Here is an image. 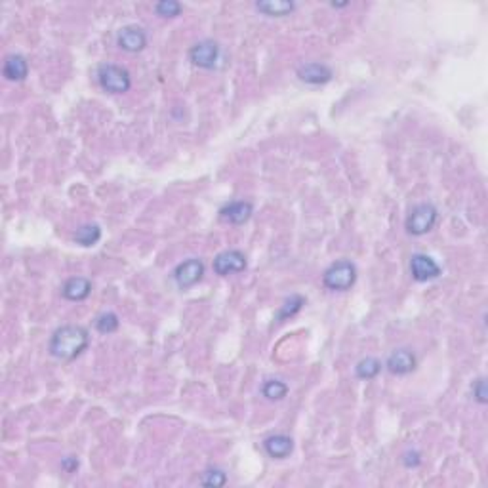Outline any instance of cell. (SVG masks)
<instances>
[{"label":"cell","instance_id":"obj_1","mask_svg":"<svg viewBox=\"0 0 488 488\" xmlns=\"http://www.w3.org/2000/svg\"><path fill=\"white\" fill-rule=\"evenodd\" d=\"M88 343H90V336L86 328L78 326V324H65L52 334L48 351L50 355L56 359L73 361L88 347Z\"/></svg>","mask_w":488,"mask_h":488},{"label":"cell","instance_id":"obj_2","mask_svg":"<svg viewBox=\"0 0 488 488\" xmlns=\"http://www.w3.org/2000/svg\"><path fill=\"white\" fill-rule=\"evenodd\" d=\"M357 280V267L355 264H351L347 259H340L328 267L324 275H322V282L328 290L334 292H345L351 286L355 285Z\"/></svg>","mask_w":488,"mask_h":488},{"label":"cell","instance_id":"obj_3","mask_svg":"<svg viewBox=\"0 0 488 488\" xmlns=\"http://www.w3.org/2000/svg\"><path fill=\"white\" fill-rule=\"evenodd\" d=\"M98 80L99 86L105 92H109V94H126V92L132 88L130 73L124 67L115 65V63H105V65L99 67Z\"/></svg>","mask_w":488,"mask_h":488},{"label":"cell","instance_id":"obj_4","mask_svg":"<svg viewBox=\"0 0 488 488\" xmlns=\"http://www.w3.org/2000/svg\"><path fill=\"white\" fill-rule=\"evenodd\" d=\"M439 212L431 203H419L410 210L406 217V231L414 237H422L435 227Z\"/></svg>","mask_w":488,"mask_h":488},{"label":"cell","instance_id":"obj_5","mask_svg":"<svg viewBox=\"0 0 488 488\" xmlns=\"http://www.w3.org/2000/svg\"><path fill=\"white\" fill-rule=\"evenodd\" d=\"M203 275H204L203 259L189 258L175 267L174 280H175V285L185 290V288H191V286H195L196 282H201Z\"/></svg>","mask_w":488,"mask_h":488},{"label":"cell","instance_id":"obj_6","mask_svg":"<svg viewBox=\"0 0 488 488\" xmlns=\"http://www.w3.org/2000/svg\"><path fill=\"white\" fill-rule=\"evenodd\" d=\"M189 59L193 65L201 69H214L217 59H220V46L214 41L196 42L193 48L189 50Z\"/></svg>","mask_w":488,"mask_h":488},{"label":"cell","instance_id":"obj_7","mask_svg":"<svg viewBox=\"0 0 488 488\" xmlns=\"http://www.w3.org/2000/svg\"><path fill=\"white\" fill-rule=\"evenodd\" d=\"M410 275L418 282H427L439 277L440 265L427 254H414L410 258Z\"/></svg>","mask_w":488,"mask_h":488},{"label":"cell","instance_id":"obj_8","mask_svg":"<svg viewBox=\"0 0 488 488\" xmlns=\"http://www.w3.org/2000/svg\"><path fill=\"white\" fill-rule=\"evenodd\" d=\"M244 269H246V256L241 250H225L217 254L214 259V273L220 277H227Z\"/></svg>","mask_w":488,"mask_h":488},{"label":"cell","instance_id":"obj_9","mask_svg":"<svg viewBox=\"0 0 488 488\" xmlns=\"http://www.w3.org/2000/svg\"><path fill=\"white\" fill-rule=\"evenodd\" d=\"M117 44L120 50H124L128 54H138L147 46V35L145 31L138 25H128V27L120 29L119 36H117Z\"/></svg>","mask_w":488,"mask_h":488},{"label":"cell","instance_id":"obj_10","mask_svg":"<svg viewBox=\"0 0 488 488\" xmlns=\"http://www.w3.org/2000/svg\"><path fill=\"white\" fill-rule=\"evenodd\" d=\"M252 214H254V204L250 201H235L220 210V220L231 225H243L250 220Z\"/></svg>","mask_w":488,"mask_h":488},{"label":"cell","instance_id":"obj_11","mask_svg":"<svg viewBox=\"0 0 488 488\" xmlns=\"http://www.w3.org/2000/svg\"><path fill=\"white\" fill-rule=\"evenodd\" d=\"M385 366L395 376H406L416 368V357H414L410 349H397V351L391 353Z\"/></svg>","mask_w":488,"mask_h":488},{"label":"cell","instance_id":"obj_12","mask_svg":"<svg viewBox=\"0 0 488 488\" xmlns=\"http://www.w3.org/2000/svg\"><path fill=\"white\" fill-rule=\"evenodd\" d=\"M298 77L300 80L307 84H326L332 80V69L324 65V63H303L300 69H298Z\"/></svg>","mask_w":488,"mask_h":488},{"label":"cell","instance_id":"obj_13","mask_svg":"<svg viewBox=\"0 0 488 488\" xmlns=\"http://www.w3.org/2000/svg\"><path fill=\"white\" fill-rule=\"evenodd\" d=\"M90 294L92 282L86 277H71L62 288V296L69 301H84Z\"/></svg>","mask_w":488,"mask_h":488},{"label":"cell","instance_id":"obj_14","mask_svg":"<svg viewBox=\"0 0 488 488\" xmlns=\"http://www.w3.org/2000/svg\"><path fill=\"white\" fill-rule=\"evenodd\" d=\"M265 452L269 454L275 460H285L294 450V440L288 435H271L264 440Z\"/></svg>","mask_w":488,"mask_h":488},{"label":"cell","instance_id":"obj_15","mask_svg":"<svg viewBox=\"0 0 488 488\" xmlns=\"http://www.w3.org/2000/svg\"><path fill=\"white\" fill-rule=\"evenodd\" d=\"M2 73L8 80L12 82H21L25 80V77L29 75V63L27 59L20 54H12L4 59V67H2Z\"/></svg>","mask_w":488,"mask_h":488},{"label":"cell","instance_id":"obj_16","mask_svg":"<svg viewBox=\"0 0 488 488\" xmlns=\"http://www.w3.org/2000/svg\"><path fill=\"white\" fill-rule=\"evenodd\" d=\"M294 8H296V4L288 2V0H259V2H256V10L264 15H269V17H285V15L292 14Z\"/></svg>","mask_w":488,"mask_h":488},{"label":"cell","instance_id":"obj_17","mask_svg":"<svg viewBox=\"0 0 488 488\" xmlns=\"http://www.w3.org/2000/svg\"><path fill=\"white\" fill-rule=\"evenodd\" d=\"M73 238H75V243L80 244V246H94V244H98L99 238H101V229H99V225L96 224L80 225Z\"/></svg>","mask_w":488,"mask_h":488},{"label":"cell","instance_id":"obj_18","mask_svg":"<svg viewBox=\"0 0 488 488\" xmlns=\"http://www.w3.org/2000/svg\"><path fill=\"white\" fill-rule=\"evenodd\" d=\"M380 372H382V363L376 357H366L363 361H359V364L355 366L357 378H361V380H374Z\"/></svg>","mask_w":488,"mask_h":488},{"label":"cell","instance_id":"obj_19","mask_svg":"<svg viewBox=\"0 0 488 488\" xmlns=\"http://www.w3.org/2000/svg\"><path fill=\"white\" fill-rule=\"evenodd\" d=\"M261 393L267 401H282L288 393V385L280 380H267L261 385Z\"/></svg>","mask_w":488,"mask_h":488},{"label":"cell","instance_id":"obj_20","mask_svg":"<svg viewBox=\"0 0 488 488\" xmlns=\"http://www.w3.org/2000/svg\"><path fill=\"white\" fill-rule=\"evenodd\" d=\"M119 326H120L119 317H117L115 313H111V311L99 315L98 319H96V330L101 332V334H113V332H117V330H119Z\"/></svg>","mask_w":488,"mask_h":488},{"label":"cell","instance_id":"obj_21","mask_svg":"<svg viewBox=\"0 0 488 488\" xmlns=\"http://www.w3.org/2000/svg\"><path fill=\"white\" fill-rule=\"evenodd\" d=\"M303 306H306V298H301L298 294H296V296H290V298L285 301V306L280 307L279 321H285L288 317H294L296 313H300Z\"/></svg>","mask_w":488,"mask_h":488},{"label":"cell","instance_id":"obj_22","mask_svg":"<svg viewBox=\"0 0 488 488\" xmlns=\"http://www.w3.org/2000/svg\"><path fill=\"white\" fill-rule=\"evenodd\" d=\"M183 6L178 2V0H161L155 4V12L161 15V17H178L182 14Z\"/></svg>","mask_w":488,"mask_h":488},{"label":"cell","instance_id":"obj_23","mask_svg":"<svg viewBox=\"0 0 488 488\" xmlns=\"http://www.w3.org/2000/svg\"><path fill=\"white\" fill-rule=\"evenodd\" d=\"M225 482H227V475H225L222 469H208V471L203 475V479H201V485H204V487L220 488L224 487Z\"/></svg>","mask_w":488,"mask_h":488},{"label":"cell","instance_id":"obj_24","mask_svg":"<svg viewBox=\"0 0 488 488\" xmlns=\"http://www.w3.org/2000/svg\"><path fill=\"white\" fill-rule=\"evenodd\" d=\"M473 397L477 403L481 405H487L488 403V393H487V380L485 378H479L473 384Z\"/></svg>","mask_w":488,"mask_h":488},{"label":"cell","instance_id":"obj_25","mask_svg":"<svg viewBox=\"0 0 488 488\" xmlns=\"http://www.w3.org/2000/svg\"><path fill=\"white\" fill-rule=\"evenodd\" d=\"M419 452H416V450H408V452L403 456V464H405L406 468H418L419 466Z\"/></svg>","mask_w":488,"mask_h":488},{"label":"cell","instance_id":"obj_26","mask_svg":"<svg viewBox=\"0 0 488 488\" xmlns=\"http://www.w3.org/2000/svg\"><path fill=\"white\" fill-rule=\"evenodd\" d=\"M62 469L65 471V473H75V471L78 469V460L75 458V456H67V458H63Z\"/></svg>","mask_w":488,"mask_h":488}]
</instances>
